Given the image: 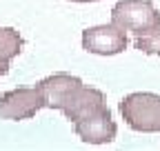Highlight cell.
I'll use <instances>...</instances> for the list:
<instances>
[{
	"label": "cell",
	"mask_w": 160,
	"mask_h": 151,
	"mask_svg": "<svg viewBox=\"0 0 160 151\" xmlns=\"http://www.w3.org/2000/svg\"><path fill=\"white\" fill-rule=\"evenodd\" d=\"M71 2H98V0H71Z\"/></svg>",
	"instance_id": "obj_8"
},
{
	"label": "cell",
	"mask_w": 160,
	"mask_h": 151,
	"mask_svg": "<svg viewBox=\"0 0 160 151\" xmlns=\"http://www.w3.org/2000/svg\"><path fill=\"white\" fill-rule=\"evenodd\" d=\"M76 127V134L82 142H89V144H107L116 138L118 134V127L111 118V111L105 109V111H98L93 116H87L82 120L73 122Z\"/></svg>",
	"instance_id": "obj_6"
},
{
	"label": "cell",
	"mask_w": 160,
	"mask_h": 151,
	"mask_svg": "<svg viewBox=\"0 0 160 151\" xmlns=\"http://www.w3.org/2000/svg\"><path fill=\"white\" fill-rule=\"evenodd\" d=\"M133 47L142 53H149V56H160V27H153L147 33L136 36Z\"/></svg>",
	"instance_id": "obj_7"
},
{
	"label": "cell",
	"mask_w": 160,
	"mask_h": 151,
	"mask_svg": "<svg viewBox=\"0 0 160 151\" xmlns=\"http://www.w3.org/2000/svg\"><path fill=\"white\" fill-rule=\"evenodd\" d=\"M120 113L133 131L156 134L160 131V96L158 93H129L120 102Z\"/></svg>",
	"instance_id": "obj_2"
},
{
	"label": "cell",
	"mask_w": 160,
	"mask_h": 151,
	"mask_svg": "<svg viewBox=\"0 0 160 151\" xmlns=\"http://www.w3.org/2000/svg\"><path fill=\"white\" fill-rule=\"evenodd\" d=\"M38 87L45 93L47 107L62 111L65 118L71 122H78L87 116L109 109L102 91L85 87L80 78L69 76V73H53L49 78L40 80Z\"/></svg>",
	"instance_id": "obj_1"
},
{
	"label": "cell",
	"mask_w": 160,
	"mask_h": 151,
	"mask_svg": "<svg viewBox=\"0 0 160 151\" xmlns=\"http://www.w3.org/2000/svg\"><path fill=\"white\" fill-rule=\"evenodd\" d=\"M111 22L133 36L160 27V11L151 0H120L111 9Z\"/></svg>",
	"instance_id": "obj_3"
},
{
	"label": "cell",
	"mask_w": 160,
	"mask_h": 151,
	"mask_svg": "<svg viewBox=\"0 0 160 151\" xmlns=\"http://www.w3.org/2000/svg\"><path fill=\"white\" fill-rule=\"evenodd\" d=\"M47 107L40 87H22L0 96V118L2 120H29Z\"/></svg>",
	"instance_id": "obj_4"
},
{
	"label": "cell",
	"mask_w": 160,
	"mask_h": 151,
	"mask_svg": "<svg viewBox=\"0 0 160 151\" xmlns=\"http://www.w3.org/2000/svg\"><path fill=\"white\" fill-rule=\"evenodd\" d=\"M129 45L127 31L118 25H98L82 31V49L96 56H116L122 53Z\"/></svg>",
	"instance_id": "obj_5"
}]
</instances>
